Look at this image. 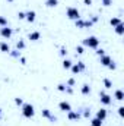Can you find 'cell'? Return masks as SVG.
Listing matches in <instances>:
<instances>
[{"mask_svg": "<svg viewBox=\"0 0 124 126\" xmlns=\"http://www.w3.org/2000/svg\"><path fill=\"white\" fill-rule=\"evenodd\" d=\"M74 25H76V28H79V30H85V19H82V18L76 19V21H74Z\"/></svg>", "mask_w": 124, "mask_h": 126, "instance_id": "obj_17", "label": "cell"}, {"mask_svg": "<svg viewBox=\"0 0 124 126\" xmlns=\"http://www.w3.org/2000/svg\"><path fill=\"white\" fill-rule=\"evenodd\" d=\"M80 114H82L83 117H86V119H89V117H91V109H88V107H86V109H83Z\"/></svg>", "mask_w": 124, "mask_h": 126, "instance_id": "obj_26", "label": "cell"}, {"mask_svg": "<svg viewBox=\"0 0 124 126\" xmlns=\"http://www.w3.org/2000/svg\"><path fill=\"white\" fill-rule=\"evenodd\" d=\"M15 104L22 107V104H24V98H21V97H16V98H15Z\"/></svg>", "mask_w": 124, "mask_h": 126, "instance_id": "obj_31", "label": "cell"}, {"mask_svg": "<svg viewBox=\"0 0 124 126\" xmlns=\"http://www.w3.org/2000/svg\"><path fill=\"white\" fill-rule=\"evenodd\" d=\"M12 35H13V30H12V28H9V25H7V27H1V28H0V37H3L4 40L12 38Z\"/></svg>", "mask_w": 124, "mask_h": 126, "instance_id": "obj_6", "label": "cell"}, {"mask_svg": "<svg viewBox=\"0 0 124 126\" xmlns=\"http://www.w3.org/2000/svg\"><path fill=\"white\" fill-rule=\"evenodd\" d=\"M74 84H76L74 78H69V79L66 81V85H67V87H74Z\"/></svg>", "mask_w": 124, "mask_h": 126, "instance_id": "obj_30", "label": "cell"}, {"mask_svg": "<svg viewBox=\"0 0 124 126\" xmlns=\"http://www.w3.org/2000/svg\"><path fill=\"white\" fill-rule=\"evenodd\" d=\"M114 98H115L117 101H123L124 100V91L123 90H115V91H114Z\"/></svg>", "mask_w": 124, "mask_h": 126, "instance_id": "obj_16", "label": "cell"}, {"mask_svg": "<svg viewBox=\"0 0 124 126\" xmlns=\"http://www.w3.org/2000/svg\"><path fill=\"white\" fill-rule=\"evenodd\" d=\"M80 117H82L80 111H76V110H70V111H67V119H69V120H72V122L79 120Z\"/></svg>", "mask_w": 124, "mask_h": 126, "instance_id": "obj_7", "label": "cell"}, {"mask_svg": "<svg viewBox=\"0 0 124 126\" xmlns=\"http://www.w3.org/2000/svg\"><path fill=\"white\" fill-rule=\"evenodd\" d=\"M18 19H25V12H18Z\"/></svg>", "mask_w": 124, "mask_h": 126, "instance_id": "obj_39", "label": "cell"}, {"mask_svg": "<svg viewBox=\"0 0 124 126\" xmlns=\"http://www.w3.org/2000/svg\"><path fill=\"white\" fill-rule=\"evenodd\" d=\"M98 19H99V18H98V16H96V15H92V16H91V19H89V21H91V22H92V24H95V22H98Z\"/></svg>", "mask_w": 124, "mask_h": 126, "instance_id": "obj_38", "label": "cell"}, {"mask_svg": "<svg viewBox=\"0 0 124 126\" xmlns=\"http://www.w3.org/2000/svg\"><path fill=\"white\" fill-rule=\"evenodd\" d=\"M12 57H15V59H19L21 57V51L19 50H10V53H9Z\"/></svg>", "mask_w": 124, "mask_h": 126, "instance_id": "obj_27", "label": "cell"}, {"mask_svg": "<svg viewBox=\"0 0 124 126\" xmlns=\"http://www.w3.org/2000/svg\"><path fill=\"white\" fill-rule=\"evenodd\" d=\"M96 54H98V56L101 57V56H104V54H105V50H104V48H99V47H98V48H96Z\"/></svg>", "mask_w": 124, "mask_h": 126, "instance_id": "obj_34", "label": "cell"}, {"mask_svg": "<svg viewBox=\"0 0 124 126\" xmlns=\"http://www.w3.org/2000/svg\"><path fill=\"white\" fill-rule=\"evenodd\" d=\"M59 4V0H45V6L47 7H56Z\"/></svg>", "mask_w": 124, "mask_h": 126, "instance_id": "obj_24", "label": "cell"}, {"mask_svg": "<svg viewBox=\"0 0 124 126\" xmlns=\"http://www.w3.org/2000/svg\"><path fill=\"white\" fill-rule=\"evenodd\" d=\"M41 116H42L44 119H48V120H50V122H53V123H56V122H57V117L51 113V110H50V109H42V110H41Z\"/></svg>", "mask_w": 124, "mask_h": 126, "instance_id": "obj_5", "label": "cell"}, {"mask_svg": "<svg viewBox=\"0 0 124 126\" xmlns=\"http://www.w3.org/2000/svg\"><path fill=\"white\" fill-rule=\"evenodd\" d=\"M35 19H37L35 10H28V12H25V21H28L29 24H32V22H35Z\"/></svg>", "mask_w": 124, "mask_h": 126, "instance_id": "obj_10", "label": "cell"}, {"mask_svg": "<svg viewBox=\"0 0 124 126\" xmlns=\"http://www.w3.org/2000/svg\"><path fill=\"white\" fill-rule=\"evenodd\" d=\"M114 30H115V32H117L118 35H123L124 34V22H120L117 27H114Z\"/></svg>", "mask_w": 124, "mask_h": 126, "instance_id": "obj_21", "label": "cell"}, {"mask_svg": "<svg viewBox=\"0 0 124 126\" xmlns=\"http://www.w3.org/2000/svg\"><path fill=\"white\" fill-rule=\"evenodd\" d=\"M60 56L66 59V56H67V48H66V47H62V48H60Z\"/></svg>", "mask_w": 124, "mask_h": 126, "instance_id": "obj_33", "label": "cell"}, {"mask_svg": "<svg viewBox=\"0 0 124 126\" xmlns=\"http://www.w3.org/2000/svg\"><path fill=\"white\" fill-rule=\"evenodd\" d=\"M25 47H26V43H25V40H19V41H16V50L22 51V50H25Z\"/></svg>", "mask_w": 124, "mask_h": 126, "instance_id": "obj_18", "label": "cell"}, {"mask_svg": "<svg viewBox=\"0 0 124 126\" xmlns=\"http://www.w3.org/2000/svg\"><path fill=\"white\" fill-rule=\"evenodd\" d=\"M83 3H85L86 6H91V4H92V0H83Z\"/></svg>", "mask_w": 124, "mask_h": 126, "instance_id": "obj_41", "label": "cell"}, {"mask_svg": "<svg viewBox=\"0 0 124 126\" xmlns=\"http://www.w3.org/2000/svg\"><path fill=\"white\" fill-rule=\"evenodd\" d=\"M99 101L104 106H111L112 104V97L105 91H99Z\"/></svg>", "mask_w": 124, "mask_h": 126, "instance_id": "obj_4", "label": "cell"}, {"mask_svg": "<svg viewBox=\"0 0 124 126\" xmlns=\"http://www.w3.org/2000/svg\"><path fill=\"white\" fill-rule=\"evenodd\" d=\"M7 1H13V0H7Z\"/></svg>", "mask_w": 124, "mask_h": 126, "instance_id": "obj_44", "label": "cell"}, {"mask_svg": "<svg viewBox=\"0 0 124 126\" xmlns=\"http://www.w3.org/2000/svg\"><path fill=\"white\" fill-rule=\"evenodd\" d=\"M107 67H108V69H110V70H114V69H115V67H117V64H115V62H114V60H112V62L110 63V64H108V66H107Z\"/></svg>", "mask_w": 124, "mask_h": 126, "instance_id": "obj_36", "label": "cell"}, {"mask_svg": "<svg viewBox=\"0 0 124 126\" xmlns=\"http://www.w3.org/2000/svg\"><path fill=\"white\" fill-rule=\"evenodd\" d=\"M3 117V110H1V107H0V119Z\"/></svg>", "mask_w": 124, "mask_h": 126, "instance_id": "obj_43", "label": "cell"}, {"mask_svg": "<svg viewBox=\"0 0 124 126\" xmlns=\"http://www.w3.org/2000/svg\"><path fill=\"white\" fill-rule=\"evenodd\" d=\"M39 38H41V32L39 31H32V32L28 34V40H31V41H34V43L38 41Z\"/></svg>", "mask_w": 124, "mask_h": 126, "instance_id": "obj_12", "label": "cell"}, {"mask_svg": "<svg viewBox=\"0 0 124 126\" xmlns=\"http://www.w3.org/2000/svg\"><path fill=\"white\" fill-rule=\"evenodd\" d=\"M101 4H102V6H105V7H108V6H111V4H112V0H101Z\"/></svg>", "mask_w": 124, "mask_h": 126, "instance_id": "obj_32", "label": "cell"}, {"mask_svg": "<svg viewBox=\"0 0 124 126\" xmlns=\"http://www.w3.org/2000/svg\"><path fill=\"white\" fill-rule=\"evenodd\" d=\"M22 116L26 119H31L35 116V107L31 103H24L22 104Z\"/></svg>", "mask_w": 124, "mask_h": 126, "instance_id": "obj_2", "label": "cell"}, {"mask_svg": "<svg viewBox=\"0 0 124 126\" xmlns=\"http://www.w3.org/2000/svg\"><path fill=\"white\" fill-rule=\"evenodd\" d=\"M111 62H112V57H111V56H108V54H104V56H101V57H99V63H101L102 66H105V67H107Z\"/></svg>", "mask_w": 124, "mask_h": 126, "instance_id": "obj_11", "label": "cell"}, {"mask_svg": "<svg viewBox=\"0 0 124 126\" xmlns=\"http://www.w3.org/2000/svg\"><path fill=\"white\" fill-rule=\"evenodd\" d=\"M107 116H108V111H107V109H104V107H101L98 111H96V114H95V117H98L99 120H105L107 119Z\"/></svg>", "mask_w": 124, "mask_h": 126, "instance_id": "obj_9", "label": "cell"}, {"mask_svg": "<svg viewBox=\"0 0 124 126\" xmlns=\"http://www.w3.org/2000/svg\"><path fill=\"white\" fill-rule=\"evenodd\" d=\"M80 93L82 95H89L92 93V90H91V87H89V84H83L82 87H80Z\"/></svg>", "mask_w": 124, "mask_h": 126, "instance_id": "obj_15", "label": "cell"}, {"mask_svg": "<svg viewBox=\"0 0 124 126\" xmlns=\"http://www.w3.org/2000/svg\"><path fill=\"white\" fill-rule=\"evenodd\" d=\"M92 25H93V24L89 21V19H88V21H85V28H91Z\"/></svg>", "mask_w": 124, "mask_h": 126, "instance_id": "obj_40", "label": "cell"}, {"mask_svg": "<svg viewBox=\"0 0 124 126\" xmlns=\"http://www.w3.org/2000/svg\"><path fill=\"white\" fill-rule=\"evenodd\" d=\"M120 22H123V21H121V18H117V16H114V18H111V19H110V24H111V27H112V28H114V27H117Z\"/></svg>", "mask_w": 124, "mask_h": 126, "instance_id": "obj_23", "label": "cell"}, {"mask_svg": "<svg viewBox=\"0 0 124 126\" xmlns=\"http://www.w3.org/2000/svg\"><path fill=\"white\" fill-rule=\"evenodd\" d=\"M102 123H104V122L99 120L98 117H92V119H91V126H102Z\"/></svg>", "mask_w": 124, "mask_h": 126, "instance_id": "obj_25", "label": "cell"}, {"mask_svg": "<svg viewBox=\"0 0 124 126\" xmlns=\"http://www.w3.org/2000/svg\"><path fill=\"white\" fill-rule=\"evenodd\" d=\"M10 46H9V43L7 41H0V51H3V53H10Z\"/></svg>", "mask_w": 124, "mask_h": 126, "instance_id": "obj_14", "label": "cell"}, {"mask_svg": "<svg viewBox=\"0 0 124 126\" xmlns=\"http://www.w3.org/2000/svg\"><path fill=\"white\" fill-rule=\"evenodd\" d=\"M57 90H59L60 93H69V94H72V93H73L72 87H67L66 84H59V85H57Z\"/></svg>", "mask_w": 124, "mask_h": 126, "instance_id": "obj_13", "label": "cell"}, {"mask_svg": "<svg viewBox=\"0 0 124 126\" xmlns=\"http://www.w3.org/2000/svg\"><path fill=\"white\" fill-rule=\"evenodd\" d=\"M9 25V22H7V18H4V16H0V28L1 27H7Z\"/></svg>", "mask_w": 124, "mask_h": 126, "instance_id": "obj_28", "label": "cell"}, {"mask_svg": "<svg viewBox=\"0 0 124 126\" xmlns=\"http://www.w3.org/2000/svg\"><path fill=\"white\" fill-rule=\"evenodd\" d=\"M118 116H120L121 119L124 117V107H123V106H120V107H118Z\"/></svg>", "mask_w": 124, "mask_h": 126, "instance_id": "obj_35", "label": "cell"}, {"mask_svg": "<svg viewBox=\"0 0 124 126\" xmlns=\"http://www.w3.org/2000/svg\"><path fill=\"white\" fill-rule=\"evenodd\" d=\"M19 59H21V63H22V64H25V63H26V59H25V57H22V56H21Z\"/></svg>", "mask_w": 124, "mask_h": 126, "instance_id": "obj_42", "label": "cell"}, {"mask_svg": "<svg viewBox=\"0 0 124 126\" xmlns=\"http://www.w3.org/2000/svg\"><path fill=\"white\" fill-rule=\"evenodd\" d=\"M72 64H73V62H72V60H69V59H63V63H62L63 69H66V70H69V69L72 67Z\"/></svg>", "mask_w": 124, "mask_h": 126, "instance_id": "obj_22", "label": "cell"}, {"mask_svg": "<svg viewBox=\"0 0 124 126\" xmlns=\"http://www.w3.org/2000/svg\"><path fill=\"white\" fill-rule=\"evenodd\" d=\"M77 64H79V67L82 69V72H83V70L86 69V64H85V63L82 62V60H79V62H77Z\"/></svg>", "mask_w": 124, "mask_h": 126, "instance_id": "obj_37", "label": "cell"}, {"mask_svg": "<svg viewBox=\"0 0 124 126\" xmlns=\"http://www.w3.org/2000/svg\"><path fill=\"white\" fill-rule=\"evenodd\" d=\"M59 109H60L62 111H64V113H67V111H70V110H72V104H70L69 101L63 100V101L59 103Z\"/></svg>", "mask_w": 124, "mask_h": 126, "instance_id": "obj_8", "label": "cell"}, {"mask_svg": "<svg viewBox=\"0 0 124 126\" xmlns=\"http://www.w3.org/2000/svg\"><path fill=\"white\" fill-rule=\"evenodd\" d=\"M66 16L70 19V21H76V19H79L80 18V10L77 9V7H74V6H70V7H67L66 9Z\"/></svg>", "mask_w": 124, "mask_h": 126, "instance_id": "obj_3", "label": "cell"}, {"mask_svg": "<svg viewBox=\"0 0 124 126\" xmlns=\"http://www.w3.org/2000/svg\"><path fill=\"white\" fill-rule=\"evenodd\" d=\"M70 70H72V73H73V75H79V73L82 72V69L79 67V64H77V63H73V64H72V67H70Z\"/></svg>", "mask_w": 124, "mask_h": 126, "instance_id": "obj_19", "label": "cell"}, {"mask_svg": "<svg viewBox=\"0 0 124 126\" xmlns=\"http://www.w3.org/2000/svg\"><path fill=\"white\" fill-rule=\"evenodd\" d=\"M102 84H104V88H105V90H111V88H112V81L108 79V78H104V79H102Z\"/></svg>", "mask_w": 124, "mask_h": 126, "instance_id": "obj_20", "label": "cell"}, {"mask_svg": "<svg viewBox=\"0 0 124 126\" xmlns=\"http://www.w3.org/2000/svg\"><path fill=\"white\" fill-rule=\"evenodd\" d=\"M85 53V47L83 46H76V54H83Z\"/></svg>", "mask_w": 124, "mask_h": 126, "instance_id": "obj_29", "label": "cell"}, {"mask_svg": "<svg viewBox=\"0 0 124 126\" xmlns=\"http://www.w3.org/2000/svg\"><path fill=\"white\" fill-rule=\"evenodd\" d=\"M82 46H83V47H88V48L96 50V48L99 47V38L95 37V35H89V37H86V38L83 40Z\"/></svg>", "mask_w": 124, "mask_h": 126, "instance_id": "obj_1", "label": "cell"}]
</instances>
